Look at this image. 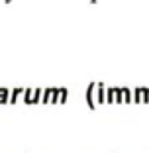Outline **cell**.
Listing matches in <instances>:
<instances>
[{
  "label": "cell",
  "instance_id": "6da1fadb",
  "mask_svg": "<svg viewBox=\"0 0 149 153\" xmlns=\"http://www.w3.org/2000/svg\"><path fill=\"white\" fill-rule=\"evenodd\" d=\"M41 96H43V90L41 88H26L24 102L26 104H37V102H41Z\"/></svg>",
  "mask_w": 149,
  "mask_h": 153
},
{
  "label": "cell",
  "instance_id": "7a4b0ae2",
  "mask_svg": "<svg viewBox=\"0 0 149 153\" xmlns=\"http://www.w3.org/2000/svg\"><path fill=\"white\" fill-rule=\"evenodd\" d=\"M85 100L86 104H88V108L94 110L98 104H96V82H90L88 85V88H86V94H85Z\"/></svg>",
  "mask_w": 149,
  "mask_h": 153
},
{
  "label": "cell",
  "instance_id": "3957f363",
  "mask_svg": "<svg viewBox=\"0 0 149 153\" xmlns=\"http://www.w3.org/2000/svg\"><path fill=\"white\" fill-rule=\"evenodd\" d=\"M106 102H110V104L122 102V98H120V86H110V88H106Z\"/></svg>",
  "mask_w": 149,
  "mask_h": 153
},
{
  "label": "cell",
  "instance_id": "277c9868",
  "mask_svg": "<svg viewBox=\"0 0 149 153\" xmlns=\"http://www.w3.org/2000/svg\"><path fill=\"white\" fill-rule=\"evenodd\" d=\"M57 90L59 88H47V90H43L41 102H43V104H53V102H57Z\"/></svg>",
  "mask_w": 149,
  "mask_h": 153
},
{
  "label": "cell",
  "instance_id": "5b68a950",
  "mask_svg": "<svg viewBox=\"0 0 149 153\" xmlns=\"http://www.w3.org/2000/svg\"><path fill=\"white\" fill-rule=\"evenodd\" d=\"M133 102H147V86H137L136 90H133Z\"/></svg>",
  "mask_w": 149,
  "mask_h": 153
},
{
  "label": "cell",
  "instance_id": "8992f818",
  "mask_svg": "<svg viewBox=\"0 0 149 153\" xmlns=\"http://www.w3.org/2000/svg\"><path fill=\"white\" fill-rule=\"evenodd\" d=\"M120 98H122L124 104L133 102V90L128 88V86H120Z\"/></svg>",
  "mask_w": 149,
  "mask_h": 153
},
{
  "label": "cell",
  "instance_id": "52a82bcc",
  "mask_svg": "<svg viewBox=\"0 0 149 153\" xmlns=\"http://www.w3.org/2000/svg\"><path fill=\"white\" fill-rule=\"evenodd\" d=\"M106 102V88L102 82H96V104H104Z\"/></svg>",
  "mask_w": 149,
  "mask_h": 153
},
{
  "label": "cell",
  "instance_id": "ba28073f",
  "mask_svg": "<svg viewBox=\"0 0 149 153\" xmlns=\"http://www.w3.org/2000/svg\"><path fill=\"white\" fill-rule=\"evenodd\" d=\"M26 94V88H14L12 92H10V104H14V102H18L22 96Z\"/></svg>",
  "mask_w": 149,
  "mask_h": 153
},
{
  "label": "cell",
  "instance_id": "9c48e42d",
  "mask_svg": "<svg viewBox=\"0 0 149 153\" xmlns=\"http://www.w3.org/2000/svg\"><path fill=\"white\" fill-rule=\"evenodd\" d=\"M6 102H10V88L0 86V104H6Z\"/></svg>",
  "mask_w": 149,
  "mask_h": 153
},
{
  "label": "cell",
  "instance_id": "30bf717a",
  "mask_svg": "<svg viewBox=\"0 0 149 153\" xmlns=\"http://www.w3.org/2000/svg\"><path fill=\"white\" fill-rule=\"evenodd\" d=\"M67 96H69V90L67 88H59L57 90V102L59 104H65V102H67Z\"/></svg>",
  "mask_w": 149,
  "mask_h": 153
},
{
  "label": "cell",
  "instance_id": "8fae6325",
  "mask_svg": "<svg viewBox=\"0 0 149 153\" xmlns=\"http://www.w3.org/2000/svg\"><path fill=\"white\" fill-rule=\"evenodd\" d=\"M147 102H149V86H147Z\"/></svg>",
  "mask_w": 149,
  "mask_h": 153
}]
</instances>
